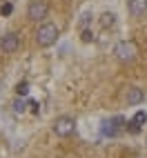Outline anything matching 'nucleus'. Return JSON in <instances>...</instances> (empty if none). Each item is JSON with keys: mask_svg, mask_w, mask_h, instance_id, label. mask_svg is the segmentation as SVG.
<instances>
[{"mask_svg": "<svg viewBox=\"0 0 147 158\" xmlns=\"http://www.w3.org/2000/svg\"><path fill=\"white\" fill-rule=\"evenodd\" d=\"M29 107H31V111H34V114H38V102H29Z\"/></svg>", "mask_w": 147, "mask_h": 158, "instance_id": "obj_15", "label": "nucleus"}, {"mask_svg": "<svg viewBox=\"0 0 147 158\" xmlns=\"http://www.w3.org/2000/svg\"><path fill=\"white\" fill-rule=\"evenodd\" d=\"M82 40H85V43H89V40H94V34L89 29H82Z\"/></svg>", "mask_w": 147, "mask_h": 158, "instance_id": "obj_14", "label": "nucleus"}, {"mask_svg": "<svg viewBox=\"0 0 147 158\" xmlns=\"http://www.w3.org/2000/svg\"><path fill=\"white\" fill-rule=\"evenodd\" d=\"M147 11V0H129V14L132 16H143Z\"/></svg>", "mask_w": 147, "mask_h": 158, "instance_id": "obj_8", "label": "nucleus"}, {"mask_svg": "<svg viewBox=\"0 0 147 158\" xmlns=\"http://www.w3.org/2000/svg\"><path fill=\"white\" fill-rule=\"evenodd\" d=\"M0 47H2V51H7V54H14V51L20 49V40H18L16 34H7L0 40Z\"/></svg>", "mask_w": 147, "mask_h": 158, "instance_id": "obj_6", "label": "nucleus"}, {"mask_svg": "<svg viewBox=\"0 0 147 158\" xmlns=\"http://www.w3.org/2000/svg\"><path fill=\"white\" fill-rule=\"evenodd\" d=\"M145 100V91L141 87H129L127 94H125V102L127 105H141Z\"/></svg>", "mask_w": 147, "mask_h": 158, "instance_id": "obj_7", "label": "nucleus"}, {"mask_svg": "<svg viewBox=\"0 0 147 158\" xmlns=\"http://www.w3.org/2000/svg\"><path fill=\"white\" fill-rule=\"evenodd\" d=\"M114 54H116V58L120 62H134L136 56H138V47H136L134 40H120L116 49H114Z\"/></svg>", "mask_w": 147, "mask_h": 158, "instance_id": "obj_2", "label": "nucleus"}, {"mask_svg": "<svg viewBox=\"0 0 147 158\" xmlns=\"http://www.w3.org/2000/svg\"><path fill=\"white\" fill-rule=\"evenodd\" d=\"M2 91H5V82L0 80V96H2Z\"/></svg>", "mask_w": 147, "mask_h": 158, "instance_id": "obj_16", "label": "nucleus"}, {"mask_svg": "<svg viewBox=\"0 0 147 158\" xmlns=\"http://www.w3.org/2000/svg\"><path fill=\"white\" fill-rule=\"evenodd\" d=\"M16 94L25 98L27 94H29V85H27V82H18V87H16Z\"/></svg>", "mask_w": 147, "mask_h": 158, "instance_id": "obj_10", "label": "nucleus"}, {"mask_svg": "<svg viewBox=\"0 0 147 158\" xmlns=\"http://www.w3.org/2000/svg\"><path fill=\"white\" fill-rule=\"evenodd\" d=\"M114 18H116L114 14H105L103 16V27H111L114 25Z\"/></svg>", "mask_w": 147, "mask_h": 158, "instance_id": "obj_12", "label": "nucleus"}, {"mask_svg": "<svg viewBox=\"0 0 147 158\" xmlns=\"http://www.w3.org/2000/svg\"><path fill=\"white\" fill-rule=\"evenodd\" d=\"M58 27L56 25H51V23H45L43 27H38L36 31V45L38 47H51L58 40Z\"/></svg>", "mask_w": 147, "mask_h": 158, "instance_id": "obj_1", "label": "nucleus"}, {"mask_svg": "<svg viewBox=\"0 0 147 158\" xmlns=\"http://www.w3.org/2000/svg\"><path fill=\"white\" fill-rule=\"evenodd\" d=\"M14 111H16V114H25V111H27V102H25V100H16V102H14Z\"/></svg>", "mask_w": 147, "mask_h": 158, "instance_id": "obj_11", "label": "nucleus"}, {"mask_svg": "<svg viewBox=\"0 0 147 158\" xmlns=\"http://www.w3.org/2000/svg\"><path fill=\"white\" fill-rule=\"evenodd\" d=\"M123 125H125V118L116 116V118H111V120H105L103 127H100V131H103V136H109V138H114V136H118V131H120Z\"/></svg>", "mask_w": 147, "mask_h": 158, "instance_id": "obj_5", "label": "nucleus"}, {"mask_svg": "<svg viewBox=\"0 0 147 158\" xmlns=\"http://www.w3.org/2000/svg\"><path fill=\"white\" fill-rule=\"evenodd\" d=\"M11 11H14V5L11 2H5L2 7H0V14H2V16H9Z\"/></svg>", "mask_w": 147, "mask_h": 158, "instance_id": "obj_13", "label": "nucleus"}, {"mask_svg": "<svg viewBox=\"0 0 147 158\" xmlns=\"http://www.w3.org/2000/svg\"><path fill=\"white\" fill-rule=\"evenodd\" d=\"M74 129H76V120H74L71 116H58V118L54 120V134L60 136V138L71 136Z\"/></svg>", "mask_w": 147, "mask_h": 158, "instance_id": "obj_3", "label": "nucleus"}, {"mask_svg": "<svg viewBox=\"0 0 147 158\" xmlns=\"http://www.w3.org/2000/svg\"><path fill=\"white\" fill-rule=\"evenodd\" d=\"M47 16V2L45 0H31L29 7H27V18L29 20H43Z\"/></svg>", "mask_w": 147, "mask_h": 158, "instance_id": "obj_4", "label": "nucleus"}, {"mask_svg": "<svg viewBox=\"0 0 147 158\" xmlns=\"http://www.w3.org/2000/svg\"><path fill=\"white\" fill-rule=\"evenodd\" d=\"M145 120H147V114H145V111H138V114L134 116V120L129 123V125H132V131H138V129L143 127Z\"/></svg>", "mask_w": 147, "mask_h": 158, "instance_id": "obj_9", "label": "nucleus"}]
</instances>
